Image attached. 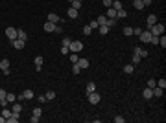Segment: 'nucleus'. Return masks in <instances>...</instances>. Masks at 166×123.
Returning a JSON list of instances; mask_svg holds the SVG:
<instances>
[{
    "instance_id": "obj_29",
    "label": "nucleus",
    "mask_w": 166,
    "mask_h": 123,
    "mask_svg": "<svg viewBox=\"0 0 166 123\" xmlns=\"http://www.w3.org/2000/svg\"><path fill=\"white\" fill-rule=\"evenodd\" d=\"M159 46L166 48V37H164V33H162V35H159Z\"/></svg>"
},
{
    "instance_id": "obj_38",
    "label": "nucleus",
    "mask_w": 166,
    "mask_h": 123,
    "mask_svg": "<svg viewBox=\"0 0 166 123\" xmlns=\"http://www.w3.org/2000/svg\"><path fill=\"white\" fill-rule=\"evenodd\" d=\"M79 72H81V68L78 66V63H74L72 64V74H79Z\"/></svg>"
},
{
    "instance_id": "obj_49",
    "label": "nucleus",
    "mask_w": 166,
    "mask_h": 123,
    "mask_svg": "<svg viewBox=\"0 0 166 123\" xmlns=\"http://www.w3.org/2000/svg\"><path fill=\"white\" fill-rule=\"evenodd\" d=\"M140 33H142L140 28H135V30H133V35H140Z\"/></svg>"
},
{
    "instance_id": "obj_8",
    "label": "nucleus",
    "mask_w": 166,
    "mask_h": 123,
    "mask_svg": "<svg viewBox=\"0 0 166 123\" xmlns=\"http://www.w3.org/2000/svg\"><path fill=\"white\" fill-rule=\"evenodd\" d=\"M31 97H33V90H30V88H28V90H24L22 94L18 96V101H24V99H31Z\"/></svg>"
},
{
    "instance_id": "obj_46",
    "label": "nucleus",
    "mask_w": 166,
    "mask_h": 123,
    "mask_svg": "<svg viewBox=\"0 0 166 123\" xmlns=\"http://www.w3.org/2000/svg\"><path fill=\"white\" fill-rule=\"evenodd\" d=\"M70 50H68V46H61V53H63V55H67Z\"/></svg>"
},
{
    "instance_id": "obj_51",
    "label": "nucleus",
    "mask_w": 166,
    "mask_h": 123,
    "mask_svg": "<svg viewBox=\"0 0 166 123\" xmlns=\"http://www.w3.org/2000/svg\"><path fill=\"white\" fill-rule=\"evenodd\" d=\"M151 2H153V0H142V4H144V6H150Z\"/></svg>"
},
{
    "instance_id": "obj_17",
    "label": "nucleus",
    "mask_w": 166,
    "mask_h": 123,
    "mask_svg": "<svg viewBox=\"0 0 166 123\" xmlns=\"http://www.w3.org/2000/svg\"><path fill=\"white\" fill-rule=\"evenodd\" d=\"M78 66H79L81 70L89 68V59H79V61H78Z\"/></svg>"
},
{
    "instance_id": "obj_36",
    "label": "nucleus",
    "mask_w": 166,
    "mask_h": 123,
    "mask_svg": "<svg viewBox=\"0 0 166 123\" xmlns=\"http://www.w3.org/2000/svg\"><path fill=\"white\" fill-rule=\"evenodd\" d=\"M79 61V57H78V53H70V63L74 64V63H78Z\"/></svg>"
},
{
    "instance_id": "obj_23",
    "label": "nucleus",
    "mask_w": 166,
    "mask_h": 123,
    "mask_svg": "<svg viewBox=\"0 0 166 123\" xmlns=\"http://www.w3.org/2000/svg\"><path fill=\"white\" fill-rule=\"evenodd\" d=\"M116 17H118V18H126V17H127V11L122 8V9H118V11H116Z\"/></svg>"
},
{
    "instance_id": "obj_39",
    "label": "nucleus",
    "mask_w": 166,
    "mask_h": 123,
    "mask_svg": "<svg viewBox=\"0 0 166 123\" xmlns=\"http://www.w3.org/2000/svg\"><path fill=\"white\" fill-rule=\"evenodd\" d=\"M91 31H92V30H91V26H89V24L83 28V35H87V37H89V35H91Z\"/></svg>"
},
{
    "instance_id": "obj_18",
    "label": "nucleus",
    "mask_w": 166,
    "mask_h": 123,
    "mask_svg": "<svg viewBox=\"0 0 166 123\" xmlns=\"http://www.w3.org/2000/svg\"><path fill=\"white\" fill-rule=\"evenodd\" d=\"M142 96H144V97H146V99H151V97H153V90H151L150 86H148V88H144V92H142Z\"/></svg>"
},
{
    "instance_id": "obj_53",
    "label": "nucleus",
    "mask_w": 166,
    "mask_h": 123,
    "mask_svg": "<svg viewBox=\"0 0 166 123\" xmlns=\"http://www.w3.org/2000/svg\"><path fill=\"white\" fill-rule=\"evenodd\" d=\"M68 2H74V0H68Z\"/></svg>"
},
{
    "instance_id": "obj_1",
    "label": "nucleus",
    "mask_w": 166,
    "mask_h": 123,
    "mask_svg": "<svg viewBox=\"0 0 166 123\" xmlns=\"http://www.w3.org/2000/svg\"><path fill=\"white\" fill-rule=\"evenodd\" d=\"M150 31H151V35L159 37V35H162V33H164V24H161V22H155V24L150 28Z\"/></svg>"
},
{
    "instance_id": "obj_20",
    "label": "nucleus",
    "mask_w": 166,
    "mask_h": 123,
    "mask_svg": "<svg viewBox=\"0 0 166 123\" xmlns=\"http://www.w3.org/2000/svg\"><path fill=\"white\" fill-rule=\"evenodd\" d=\"M133 8H135V9H144L146 6L142 4V0H133Z\"/></svg>"
},
{
    "instance_id": "obj_43",
    "label": "nucleus",
    "mask_w": 166,
    "mask_h": 123,
    "mask_svg": "<svg viewBox=\"0 0 166 123\" xmlns=\"http://www.w3.org/2000/svg\"><path fill=\"white\" fill-rule=\"evenodd\" d=\"M6 99H8V103H13V101H15V94H8Z\"/></svg>"
},
{
    "instance_id": "obj_27",
    "label": "nucleus",
    "mask_w": 166,
    "mask_h": 123,
    "mask_svg": "<svg viewBox=\"0 0 166 123\" xmlns=\"http://www.w3.org/2000/svg\"><path fill=\"white\" fill-rule=\"evenodd\" d=\"M98 31H100V35H107L109 33V26H100Z\"/></svg>"
},
{
    "instance_id": "obj_30",
    "label": "nucleus",
    "mask_w": 166,
    "mask_h": 123,
    "mask_svg": "<svg viewBox=\"0 0 166 123\" xmlns=\"http://www.w3.org/2000/svg\"><path fill=\"white\" fill-rule=\"evenodd\" d=\"M44 97H46V101H52V99H54V97H55V92H54V90H48V92H46V96H44Z\"/></svg>"
},
{
    "instance_id": "obj_22",
    "label": "nucleus",
    "mask_w": 166,
    "mask_h": 123,
    "mask_svg": "<svg viewBox=\"0 0 166 123\" xmlns=\"http://www.w3.org/2000/svg\"><path fill=\"white\" fill-rule=\"evenodd\" d=\"M107 18H116V9L107 8Z\"/></svg>"
},
{
    "instance_id": "obj_31",
    "label": "nucleus",
    "mask_w": 166,
    "mask_h": 123,
    "mask_svg": "<svg viewBox=\"0 0 166 123\" xmlns=\"http://www.w3.org/2000/svg\"><path fill=\"white\" fill-rule=\"evenodd\" d=\"M41 114H43L41 107H35V108H33V112H31V116H37V118H41Z\"/></svg>"
},
{
    "instance_id": "obj_19",
    "label": "nucleus",
    "mask_w": 166,
    "mask_h": 123,
    "mask_svg": "<svg viewBox=\"0 0 166 123\" xmlns=\"http://www.w3.org/2000/svg\"><path fill=\"white\" fill-rule=\"evenodd\" d=\"M17 39H22V40H26V39H28V33H26L24 30H17Z\"/></svg>"
},
{
    "instance_id": "obj_4",
    "label": "nucleus",
    "mask_w": 166,
    "mask_h": 123,
    "mask_svg": "<svg viewBox=\"0 0 166 123\" xmlns=\"http://www.w3.org/2000/svg\"><path fill=\"white\" fill-rule=\"evenodd\" d=\"M138 37H140V40H142V42H150L153 35H151V31H150V30H142V33H140Z\"/></svg>"
},
{
    "instance_id": "obj_47",
    "label": "nucleus",
    "mask_w": 166,
    "mask_h": 123,
    "mask_svg": "<svg viewBox=\"0 0 166 123\" xmlns=\"http://www.w3.org/2000/svg\"><path fill=\"white\" fill-rule=\"evenodd\" d=\"M138 63H140V57L135 53V55H133V64H138Z\"/></svg>"
},
{
    "instance_id": "obj_41",
    "label": "nucleus",
    "mask_w": 166,
    "mask_h": 123,
    "mask_svg": "<svg viewBox=\"0 0 166 123\" xmlns=\"http://www.w3.org/2000/svg\"><path fill=\"white\" fill-rule=\"evenodd\" d=\"M113 121H114V123H124V121H126V118H122V116H116V118H113Z\"/></svg>"
},
{
    "instance_id": "obj_42",
    "label": "nucleus",
    "mask_w": 166,
    "mask_h": 123,
    "mask_svg": "<svg viewBox=\"0 0 166 123\" xmlns=\"http://www.w3.org/2000/svg\"><path fill=\"white\" fill-rule=\"evenodd\" d=\"M148 86H150V88H155V86H157V81H155V79H150V81H148Z\"/></svg>"
},
{
    "instance_id": "obj_10",
    "label": "nucleus",
    "mask_w": 166,
    "mask_h": 123,
    "mask_svg": "<svg viewBox=\"0 0 166 123\" xmlns=\"http://www.w3.org/2000/svg\"><path fill=\"white\" fill-rule=\"evenodd\" d=\"M135 53H137L140 59H146V57H148V50H144V48H140V46H135Z\"/></svg>"
},
{
    "instance_id": "obj_26",
    "label": "nucleus",
    "mask_w": 166,
    "mask_h": 123,
    "mask_svg": "<svg viewBox=\"0 0 166 123\" xmlns=\"http://www.w3.org/2000/svg\"><path fill=\"white\" fill-rule=\"evenodd\" d=\"M91 92H96V83H92V81L87 85V94H91Z\"/></svg>"
},
{
    "instance_id": "obj_16",
    "label": "nucleus",
    "mask_w": 166,
    "mask_h": 123,
    "mask_svg": "<svg viewBox=\"0 0 166 123\" xmlns=\"http://www.w3.org/2000/svg\"><path fill=\"white\" fill-rule=\"evenodd\" d=\"M96 22H98V26H107V17L105 15H100L96 18Z\"/></svg>"
},
{
    "instance_id": "obj_9",
    "label": "nucleus",
    "mask_w": 166,
    "mask_h": 123,
    "mask_svg": "<svg viewBox=\"0 0 166 123\" xmlns=\"http://www.w3.org/2000/svg\"><path fill=\"white\" fill-rule=\"evenodd\" d=\"M11 44H13L17 50H22V48L26 46V40H22V39H15V40H11Z\"/></svg>"
},
{
    "instance_id": "obj_14",
    "label": "nucleus",
    "mask_w": 166,
    "mask_h": 123,
    "mask_svg": "<svg viewBox=\"0 0 166 123\" xmlns=\"http://www.w3.org/2000/svg\"><path fill=\"white\" fill-rule=\"evenodd\" d=\"M33 63H35V70L39 72V70H41V66H43V57H41V55H37V57L33 59Z\"/></svg>"
},
{
    "instance_id": "obj_35",
    "label": "nucleus",
    "mask_w": 166,
    "mask_h": 123,
    "mask_svg": "<svg viewBox=\"0 0 166 123\" xmlns=\"http://www.w3.org/2000/svg\"><path fill=\"white\" fill-rule=\"evenodd\" d=\"M107 26L109 28H114L116 26V18H107Z\"/></svg>"
},
{
    "instance_id": "obj_44",
    "label": "nucleus",
    "mask_w": 166,
    "mask_h": 123,
    "mask_svg": "<svg viewBox=\"0 0 166 123\" xmlns=\"http://www.w3.org/2000/svg\"><path fill=\"white\" fill-rule=\"evenodd\" d=\"M2 116H4V118H9V116H11V110H8V108L4 107V110H2Z\"/></svg>"
},
{
    "instance_id": "obj_7",
    "label": "nucleus",
    "mask_w": 166,
    "mask_h": 123,
    "mask_svg": "<svg viewBox=\"0 0 166 123\" xmlns=\"http://www.w3.org/2000/svg\"><path fill=\"white\" fill-rule=\"evenodd\" d=\"M89 96V103L91 105H98L100 103V94L98 92H91V94H87Z\"/></svg>"
},
{
    "instance_id": "obj_5",
    "label": "nucleus",
    "mask_w": 166,
    "mask_h": 123,
    "mask_svg": "<svg viewBox=\"0 0 166 123\" xmlns=\"http://www.w3.org/2000/svg\"><path fill=\"white\" fill-rule=\"evenodd\" d=\"M0 70L4 72V75H9L11 72H9V61L8 59H2L0 61Z\"/></svg>"
},
{
    "instance_id": "obj_6",
    "label": "nucleus",
    "mask_w": 166,
    "mask_h": 123,
    "mask_svg": "<svg viewBox=\"0 0 166 123\" xmlns=\"http://www.w3.org/2000/svg\"><path fill=\"white\" fill-rule=\"evenodd\" d=\"M6 35H8L9 42H11V40H15V39H17V30H15L13 26H8V28H6Z\"/></svg>"
},
{
    "instance_id": "obj_2",
    "label": "nucleus",
    "mask_w": 166,
    "mask_h": 123,
    "mask_svg": "<svg viewBox=\"0 0 166 123\" xmlns=\"http://www.w3.org/2000/svg\"><path fill=\"white\" fill-rule=\"evenodd\" d=\"M68 50H70L72 53H78V52L83 50V42H79V40H74V42L68 44Z\"/></svg>"
},
{
    "instance_id": "obj_21",
    "label": "nucleus",
    "mask_w": 166,
    "mask_h": 123,
    "mask_svg": "<svg viewBox=\"0 0 166 123\" xmlns=\"http://www.w3.org/2000/svg\"><path fill=\"white\" fill-rule=\"evenodd\" d=\"M67 15H68L70 18H78V9H74V8H70V9L67 11Z\"/></svg>"
},
{
    "instance_id": "obj_13",
    "label": "nucleus",
    "mask_w": 166,
    "mask_h": 123,
    "mask_svg": "<svg viewBox=\"0 0 166 123\" xmlns=\"http://www.w3.org/2000/svg\"><path fill=\"white\" fill-rule=\"evenodd\" d=\"M18 118H20V114H18V112H11V116H9V118H6V121H9V123H17V121H18Z\"/></svg>"
},
{
    "instance_id": "obj_28",
    "label": "nucleus",
    "mask_w": 166,
    "mask_h": 123,
    "mask_svg": "<svg viewBox=\"0 0 166 123\" xmlns=\"http://www.w3.org/2000/svg\"><path fill=\"white\" fill-rule=\"evenodd\" d=\"M122 31H124V35H126V37H131V35H133V28H129V26H126Z\"/></svg>"
},
{
    "instance_id": "obj_52",
    "label": "nucleus",
    "mask_w": 166,
    "mask_h": 123,
    "mask_svg": "<svg viewBox=\"0 0 166 123\" xmlns=\"http://www.w3.org/2000/svg\"><path fill=\"white\" fill-rule=\"evenodd\" d=\"M4 121H6V118H4L2 114H0V123H4Z\"/></svg>"
},
{
    "instance_id": "obj_32",
    "label": "nucleus",
    "mask_w": 166,
    "mask_h": 123,
    "mask_svg": "<svg viewBox=\"0 0 166 123\" xmlns=\"http://www.w3.org/2000/svg\"><path fill=\"white\" fill-rule=\"evenodd\" d=\"M151 90H153V96H155V97H161V96H162V88H161V86H159V88H151Z\"/></svg>"
},
{
    "instance_id": "obj_11",
    "label": "nucleus",
    "mask_w": 166,
    "mask_h": 123,
    "mask_svg": "<svg viewBox=\"0 0 166 123\" xmlns=\"http://www.w3.org/2000/svg\"><path fill=\"white\" fill-rule=\"evenodd\" d=\"M48 22L61 24V18H59V15H55V13H48Z\"/></svg>"
},
{
    "instance_id": "obj_25",
    "label": "nucleus",
    "mask_w": 166,
    "mask_h": 123,
    "mask_svg": "<svg viewBox=\"0 0 166 123\" xmlns=\"http://www.w3.org/2000/svg\"><path fill=\"white\" fill-rule=\"evenodd\" d=\"M111 8H113V9H116V11H118V9H122V8H124V6H122V2H120V0H113V6H111Z\"/></svg>"
},
{
    "instance_id": "obj_48",
    "label": "nucleus",
    "mask_w": 166,
    "mask_h": 123,
    "mask_svg": "<svg viewBox=\"0 0 166 123\" xmlns=\"http://www.w3.org/2000/svg\"><path fill=\"white\" fill-rule=\"evenodd\" d=\"M103 6H105V8H111V6H113V0H103Z\"/></svg>"
},
{
    "instance_id": "obj_45",
    "label": "nucleus",
    "mask_w": 166,
    "mask_h": 123,
    "mask_svg": "<svg viewBox=\"0 0 166 123\" xmlns=\"http://www.w3.org/2000/svg\"><path fill=\"white\" fill-rule=\"evenodd\" d=\"M89 26H91V30H98V28H100V26H98V22H96V20H92V22H91Z\"/></svg>"
},
{
    "instance_id": "obj_24",
    "label": "nucleus",
    "mask_w": 166,
    "mask_h": 123,
    "mask_svg": "<svg viewBox=\"0 0 166 123\" xmlns=\"http://www.w3.org/2000/svg\"><path fill=\"white\" fill-rule=\"evenodd\" d=\"M11 112H18L20 114V112H22V103H13V110Z\"/></svg>"
},
{
    "instance_id": "obj_50",
    "label": "nucleus",
    "mask_w": 166,
    "mask_h": 123,
    "mask_svg": "<svg viewBox=\"0 0 166 123\" xmlns=\"http://www.w3.org/2000/svg\"><path fill=\"white\" fill-rule=\"evenodd\" d=\"M39 119H41V118H37V116H31V118H30V121H31V123H37Z\"/></svg>"
},
{
    "instance_id": "obj_15",
    "label": "nucleus",
    "mask_w": 166,
    "mask_h": 123,
    "mask_svg": "<svg viewBox=\"0 0 166 123\" xmlns=\"http://www.w3.org/2000/svg\"><path fill=\"white\" fill-rule=\"evenodd\" d=\"M155 22H159V20H157V15H148V30H150Z\"/></svg>"
},
{
    "instance_id": "obj_37",
    "label": "nucleus",
    "mask_w": 166,
    "mask_h": 123,
    "mask_svg": "<svg viewBox=\"0 0 166 123\" xmlns=\"http://www.w3.org/2000/svg\"><path fill=\"white\" fill-rule=\"evenodd\" d=\"M81 4H83V2H79V0H74V2H72V8L79 11V8H81Z\"/></svg>"
},
{
    "instance_id": "obj_12",
    "label": "nucleus",
    "mask_w": 166,
    "mask_h": 123,
    "mask_svg": "<svg viewBox=\"0 0 166 123\" xmlns=\"http://www.w3.org/2000/svg\"><path fill=\"white\" fill-rule=\"evenodd\" d=\"M6 96H8V92H6L4 88H0V105H2V107H6V105H8V99H6Z\"/></svg>"
},
{
    "instance_id": "obj_40",
    "label": "nucleus",
    "mask_w": 166,
    "mask_h": 123,
    "mask_svg": "<svg viewBox=\"0 0 166 123\" xmlns=\"http://www.w3.org/2000/svg\"><path fill=\"white\" fill-rule=\"evenodd\" d=\"M70 42H72V40H70V39H68V37H65V39H63V40H61V46H68V44H70Z\"/></svg>"
},
{
    "instance_id": "obj_54",
    "label": "nucleus",
    "mask_w": 166,
    "mask_h": 123,
    "mask_svg": "<svg viewBox=\"0 0 166 123\" xmlns=\"http://www.w3.org/2000/svg\"><path fill=\"white\" fill-rule=\"evenodd\" d=\"M79 2H83V0H79Z\"/></svg>"
},
{
    "instance_id": "obj_34",
    "label": "nucleus",
    "mask_w": 166,
    "mask_h": 123,
    "mask_svg": "<svg viewBox=\"0 0 166 123\" xmlns=\"http://www.w3.org/2000/svg\"><path fill=\"white\" fill-rule=\"evenodd\" d=\"M133 66L135 64H126V66H124V72H126V74H133Z\"/></svg>"
},
{
    "instance_id": "obj_3",
    "label": "nucleus",
    "mask_w": 166,
    "mask_h": 123,
    "mask_svg": "<svg viewBox=\"0 0 166 123\" xmlns=\"http://www.w3.org/2000/svg\"><path fill=\"white\" fill-rule=\"evenodd\" d=\"M44 31H48V33H52V31H61L59 30V24H54V22H44Z\"/></svg>"
},
{
    "instance_id": "obj_33",
    "label": "nucleus",
    "mask_w": 166,
    "mask_h": 123,
    "mask_svg": "<svg viewBox=\"0 0 166 123\" xmlns=\"http://www.w3.org/2000/svg\"><path fill=\"white\" fill-rule=\"evenodd\" d=\"M157 86H161V88H162V90H164V88H166V79H164V77H162V79H159V81H157Z\"/></svg>"
}]
</instances>
